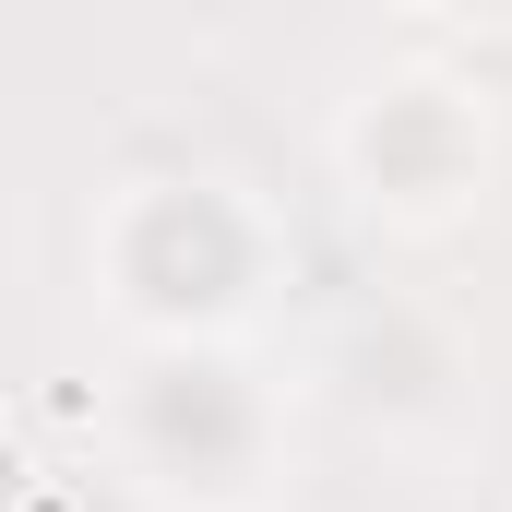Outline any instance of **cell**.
Segmentation results:
<instances>
[{
    "mask_svg": "<svg viewBox=\"0 0 512 512\" xmlns=\"http://www.w3.org/2000/svg\"><path fill=\"white\" fill-rule=\"evenodd\" d=\"M131 453L155 465L167 501H239L262 465V393L239 358L167 334L143 370H131Z\"/></svg>",
    "mask_w": 512,
    "mask_h": 512,
    "instance_id": "cell-1",
    "label": "cell"
},
{
    "mask_svg": "<svg viewBox=\"0 0 512 512\" xmlns=\"http://www.w3.org/2000/svg\"><path fill=\"white\" fill-rule=\"evenodd\" d=\"M143 215L167 227V262H155V251H108V274H120V298L143 310V322H167V334H203V322L251 310L262 227L227 203V191H191V179H167V191H143Z\"/></svg>",
    "mask_w": 512,
    "mask_h": 512,
    "instance_id": "cell-2",
    "label": "cell"
},
{
    "mask_svg": "<svg viewBox=\"0 0 512 512\" xmlns=\"http://www.w3.org/2000/svg\"><path fill=\"white\" fill-rule=\"evenodd\" d=\"M346 167L370 179V203H405V215H441L453 191H477L489 143L465 120L453 84H382L358 120H346Z\"/></svg>",
    "mask_w": 512,
    "mask_h": 512,
    "instance_id": "cell-3",
    "label": "cell"
}]
</instances>
